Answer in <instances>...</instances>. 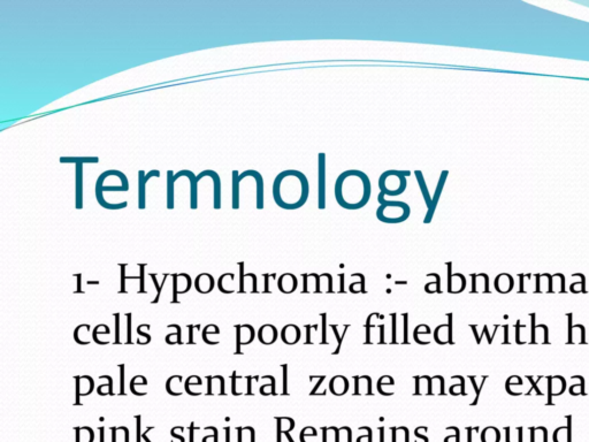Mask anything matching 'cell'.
I'll use <instances>...</instances> for the list:
<instances>
[{"label":"cell","instance_id":"27","mask_svg":"<svg viewBox=\"0 0 589 442\" xmlns=\"http://www.w3.org/2000/svg\"><path fill=\"white\" fill-rule=\"evenodd\" d=\"M516 342L519 345H524L527 343V342H530V338L527 336V326L526 325H522L520 320H518L516 323Z\"/></svg>","mask_w":589,"mask_h":442},{"label":"cell","instance_id":"16","mask_svg":"<svg viewBox=\"0 0 589 442\" xmlns=\"http://www.w3.org/2000/svg\"><path fill=\"white\" fill-rule=\"evenodd\" d=\"M277 337H278V330H277V328L274 327V326L265 325L263 327L260 328V330H259V338H260V341L262 342V343H265V345L274 343L275 340H277Z\"/></svg>","mask_w":589,"mask_h":442},{"label":"cell","instance_id":"21","mask_svg":"<svg viewBox=\"0 0 589 442\" xmlns=\"http://www.w3.org/2000/svg\"><path fill=\"white\" fill-rule=\"evenodd\" d=\"M174 173L173 171L167 172V208L174 209Z\"/></svg>","mask_w":589,"mask_h":442},{"label":"cell","instance_id":"24","mask_svg":"<svg viewBox=\"0 0 589 442\" xmlns=\"http://www.w3.org/2000/svg\"><path fill=\"white\" fill-rule=\"evenodd\" d=\"M414 174H415V177H417L419 188H420V190H421V193L423 196V200H425V202H426L427 208H430L431 204H432V197L430 195V191H428L425 177H423L421 171H415Z\"/></svg>","mask_w":589,"mask_h":442},{"label":"cell","instance_id":"32","mask_svg":"<svg viewBox=\"0 0 589 442\" xmlns=\"http://www.w3.org/2000/svg\"><path fill=\"white\" fill-rule=\"evenodd\" d=\"M527 379H528V380H529V382H530V386H532V387H530V388H529V390H528V391H527V393H526V395H527V396H528V395H530V394H532V393H533V391H534V394H535V395H538V396H540V395H542V394H543V393H542V391H541V390H540V387H538V385H539V383H538V381H534V379H533V377H530V375H528V377H527Z\"/></svg>","mask_w":589,"mask_h":442},{"label":"cell","instance_id":"19","mask_svg":"<svg viewBox=\"0 0 589 442\" xmlns=\"http://www.w3.org/2000/svg\"><path fill=\"white\" fill-rule=\"evenodd\" d=\"M565 294V278L561 273L551 275V288L550 294Z\"/></svg>","mask_w":589,"mask_h":442},{"label":"cell","instance_id":"34","mask_svg":"<svg viewBox=\"0 0 589 442\" xmlns=\"http://www.w3.org/2000/svg\"><path fill=\"white\" fill-rule=\"evenodd\" d=\"M568 440V433L567 428H559L556 432V441L557 442H566Z\"/></svg>","mask_w":589,"mask_h":442},{"label":"cell","instance_id":"5","mask_svg":"<svg viewBox=\"0 0 589 442\" xmlns=\"http://www.w3.org/2000/svg\"><path fill=\"white\" fill-rule=\"evenodd\" d=\"M326 155H318V208L326 209Z\"/></svg>","mask_w":589,"mask_h":442},{"label":"cell","instance_id":"8","mask_svg":"<svg viewBox=\"0 0 589 442\" xmlns=\"http://www.w3.org/2000/svg\"><path fill=\"white\" fill-rule=\"evenodd\" d=\"M548 404L551 406L553 403V398L555 396H559L564 394L566 390V380L561 375H555V377H548Z\"/></svg>","mask_w":589,"mask_h":442},{"label":"cell","instance_id":"6","mask_svg":"<svg viewBox=\"0 0 589 442\" xmlns=\"http://www.w3.org/2000/svg\"><path fill=\"white\" fill-rule=\"evenodd\" d=\"M214 173V171H211V169H206L204 172H200L198 176H195V174L191 171H180L179 173H176L174 175V180L176 181L178 179H180L181 176H187L189 177V180H190V208L192 210H196L197 209V183H198V181L201 179V177L204 176H211Z\"/></svg>","mask_w":589,"mask_h":442},{"label":"cell","instance_id":"28","mask_svg":"<svg viewBox=\"0 0 589 442\" xmlns=\"http://www.w3.org/2000/svg\"><path fill=\"white\" fill-rule=\"evenodd\" d=\"M98 157H61L60 163H74V164H84V163H98Z\"/></svg>","mask_w":589,"mask_h":442},{"label":"cell","instance_id":"20","mask_svg":"<svg viewBox=\"0 0 589 442\" xmlns=\"http://www.w3.org/2000/svg\"><path fill=\"white\" fill-rule=\"evenodd\" d=\"M331 390L335 395H343L348 390V381L343 377H335L331 381Z\"/></svg>","mask_w":589,"mask_h":442},{"label":"cell","instance_id":"7","mask_svg":"<svg viewBox=\"0 0 589 442\" xmlns=\"http://www.w3.org/2000/svg\"><path fill=\"white\" fill-rule=\"evenodd\" d=\"M567 324H568V332H567V343H586V329H584L583 325L581 324H572V313H567Z\"/></svg>","mask_w":589,"mask_h":442},{"label":"cell","instance_id":"9","mask_svg":"<svg viewBox=\"0 0 589 442\" xmlns=\"http://www.w3.org/2000/svg\"><path fill=\"white\" fill-rule=\"evenodd\" d=\"M448 174H449L448 171H443L442 173H441V176H440V179H439L438 187H436V189H435L434 197L432 198V204H431L430 208H427L428 209V212H427L426 217H425V221H423V222H425V224H430L431 220H432V218H433V216H434V212H435V210H436V206H438V203H439V201H440V197H441V195H442V191H443V188H444V183H446V181H447Z\"/></svg>","mask_w":589,"mask_h":442},{"label":"cell","instance_id":"31","mask_svg":"<svg viewBox=\"0 0 589 442\" xmlns=\"http://www.w3.org/2000/svg\"><path fill=\"white\" fill-rule=\"evenodd\" d=\"M517 386H522V379L519 377V375H512V377H510L508 380H506L505 389H509V388L517 387Z\"/></svg>","mask_w":589,"mask_h":442},{"label":"cell","instance_id":"17","mask_svg":"<svg viewBox=\"0 0 589 442\" xmlns=\"http://www.w3.org/2000/svg\"><path fill=\"white\" fill-rule=\"evenodd\" d=\"M297 287V279L294 274H283L279 280V288L286 294L292 292Z\"/></svg>","mask_w":589,"mask_h":442},{"label":"cell","instance_id":"23","mask_svg":"<svg viewBox=\"0 0 589 442\" xmlns=\"http://www.w3.org/2000/svg\"><path fill=\"white\" fill-rule=\"evenodd\" d=\"M466 281L461 274H455L450 278L449 281V291L450 292H460L464 290Z\"/></svg>","mask_w":589,"mask_h":442},{"label":"cell","instance_id":"15","mask_svg":"<svg viewBox=\"0 0 589 442\" xmlns=\"http://www.w3.org/2000/svg\"><path fill=\"white\" fill-rule=\"evenodd\" d=\"M282 340L284 343L287 345H295L297 343L299 337H300V332H299V328L297 326L295 325H288L286 326L282 329Z\"/></svg>","mask_w":589,"mask_h":442},{"label":"cell","instance_id":"18","mask_svg":"<svg viewBox=\"0 0 589 442\" xmlns=\"http://www.w3.org/2000/svg\"><path fill=\"white\" fill-rule=\"evenodd\" d=\"M472 292H489V280L487 275H473Z\"/></svg>","mask_w":589,"mask_h":442},{"label":"cell","instance_id":"10","mask_svg":"<svg viewBox=\"0 0 589 442\" xmlns=\"http://www.w3.org/2000/svg\"><path fill=\"white\" fill-rule=\"evenodd\" d=\"M530 324H532V341L530 343H549V332L546 325L535 324V313H530Z\"/></svg>","mask_w":589,"mask_h":442},{"label":"cell","instance_id":"29","mask_svg":"<svg viewBox=\"0 0 589 442\" xmlns=\"http://www.w3.org/2000/svg\"><path fill=\"white\" fill-rule=\"evenodd\" d=\"M450 327H449L448 325H442L440 326L439 328H436V333H435V338H436V342H440V343H447L450 340Z\"/></svg>","mask_w":589,"mask_h":442},{"label":"cell","instance_id":"12","mask_svg":"<svg viewBox=\"0 0 589 442\" xmlns=\"http://www.w3.org/2000/svg\"><path fill=\"white\" fill-rule=\"evenodd\" d=\"M152 176L159 177L160 172L156 171V169H153V171H151V172L147 173V174H145L144 171H139V175H138V206H139V209L145 208V183L147 182V180L151 179Z\"/></svg>","mask_w":589,"mask_h":442},{"label":"cell","instance_id":"4","mask_svg":"<svg viewBox=\"0 0 589 442\" xmlns=\"http://www.w3.org/2000/svg\"><path fill=\"white\" fill-rule=\"evenodd\" d=\"M411 175L410 171H386L379 177V188L380 192L389 196H398L405 191L407 180L406 177Z\"/></svg>","mask_w":589,"mask_h":442},{"label":"cell","instance_id":"13","mask_svg":"<svg viewBox=\"0 0 589 442\" xmlns=\"http://www.w3.org/2000/svg\"><path fill=\"white\" fill-rule=\"evenodd\" d=\"M514 281L510 274H500L495 279V289L501 294H508L513 289Z\"/></svg>","mask_w":589,"mask_h":442},{"label":"cell","instance_id":"26","mask_svg":"<svg viewBox=\"0 0 589 442\" xmlns=\"http://www.w3.org/2000/svg\"><path fill=\"white\" fill-rule=\"evenodd\" d=\"M550 288H551V275L550 274L538 275V290H537V292H541V294H550Z\"/></svg>","mask_w":589,"mask_h":442},{"label":"cell","instance_id":"3","mask_svg":"<svg viewBox=\"0 0 589 442\" xmlns=\"http://www.w3.org/2000/svg\"><path fill=\"white\" fill-rule=\"evenodd\" d=\"M385 193L380 192L378 201L380 203L377 210V218L385 224H401L411 214V208L404 202L386 201Z\"/></svg>","mask_w":589,"mask_h":442},{"label":"cell","instance_id":"33","mask_svg":"<svg viewBox=\"0 0 589 442\" xmlns=\"http://www.w3.org/2000/svg\"><path fill=\"white\" fill-rule=\"evenodd\" d=\"M584 281L581 282H574L570 286V290L573 294H579V292H586V286H584Z\"/></svg>","mask_w":589,"mask_h":442},{"label":"cell","instance_id":"22","mask_svg":"<svg viewBox=\"0 0 589 442\" xmlns=\"http://www.w3.org/2000/svg\"><path fill=\"white\" fill-rule=\"evenodd\" d=\"M240 174L237 171H233V209L240 208Z\"/></svg>","mask_w":589,"mask_h":442},{"label":"cell","instance_id":"11","mask_svg":"<svg viewBox=\"0 0 589 442\" xmlns=\"http://www.w3.org/2000/svg\"><path fill=\"white\" fill-rule=\"evenodd\" d=\"M248 176H253L254 180H256V183H257V209L262 210L263 209V179H262V175L257 171L249 169V171H245V172H243L242 174H240V181H242L243 179H245V177H248Z\"/></svg>","mask_w":589,"mask_h":442},{"label":"cell","instance_id":"30","mask_svg":"<svg viewBox=\"0 0 589 442\" xmlns=\"http://www.w3.org/2000/svg\"><path fill=\"white\" fill-rule=\"evenodd\" d=\"M579 379H580V382L576 383V385H573L570 387V394L573 395V396H579V395H586V391H584V379L581 375H579Z\"/></svg>","mask_w":589,"mask_h":442},{"label":"cell","instance_id":"1","mask_svg":"<svg viewBox=\"0 0 589 442\" xmlns=\"http://www.w3.org/2000/svg\"><path fill=\"white\" fill-rule=\"evenodd\" d=\"M372 185L367 174L357 169L341 173L335 182V198L347 210H359L367 205Z\"/></svg>","mask_w":589,"mask_h":442},{"label":"cell","instance_id":"2","mask_svg":"<svg viewBox=\"0 0 589 442\" xmlns=\"http://www.w3.org/2000/svg\"><path fill=\"white\" fill-rule=\"evenodd\" d=\"M310 195L308 180L304 173L287 169L278 174L273 183V197L284 210H297L305 205Z\"/></svg>","mask_w":589,"mask_h":442},{"label":"cell","instance_id":"14","mask_svg":"<svg viewBox=\"0 0 589 442\" xmlns=\"http://www.w3.org/2000/svg\"><path fill=\"white\" fill-rule=\"evenodd\" d=\"M76 208H83V164L76 165Z\"/></svg>","mask_w":589,"mask_h":442},{"label":"cell","instance_id":"25","mask_svg":"<svg viewBox=\"0 0 589 442\" xmlns=\"http://www.w3.org/2000/svg\"><path fill=\"white\" fill-rule=\"evenodd\" d=\"M211 177L214 181V208L218 210L221 208V180L216 172L213 173Z\"/></svg>","mask_w":589,"mask_h":442}]
</instances>
